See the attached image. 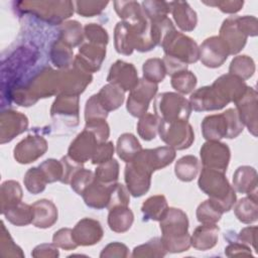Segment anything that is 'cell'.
<instances>
[{"label":"cell","mask_w":258,"mask_h":258,"mask_svg":"<svg viewBox=\"0 0 258 258\" xmlns=\"http://www.w3.org/2000/svg\"><path fill=\"white\" fill-rule=\"evenodd\" d=\"M188 220L185 213L179 209L168 208L160 220L162 233L161 242L166 251L175 253L186 251L190 246V236L187 233Z\"/></svg>","instance_id":"obj_1"},{"label":"cell","mask_w":258,"mask_h":258,"mask_svg":"<svg viewBox=\"0 0 258 258\" xmlns=\"http://www.w3.org/2000/svg\"><path fill=\"white\" fill-rule=\"evenodd\" d=\"M247 32L244 29L239 16H231L227 18L220 29V38L228 47L229 54L239 52L246 43Z\"/></svg>","instance_id":"obj_11"},{"label":"cell","mask_w":258,"mask_h":258,"mask_svg":"<svg viewBox=\"0 0 258 258\" xmlns=\"http://www.w3.org/2000/svg\"><path fill=\"white\" fill-rule=\"evenodd\" d=\"M22 199V189L20 184L15 180H6L1 184L0 203L1 213L7 209L19 204Z\"/></svg>","instance_id":"obj_34"},{"label":"cell","mask_w":258,"mask_h":258,"mask_svg":"<svg viewBox=\"0 0 258 258\" xmlns=\"http://www.w3.org/2000/svg\"><path fill=\"white\" fill-rule=\"evenodd\" d=\"M235 214L239 221L243 223H252L257 220L256 200L252 198H244L240 200L235 208Z\"/></svg>","instance_id":"obj_44"},{"label":"cell","mask_w":258,"mask_h":258,"mask_svg":"<svg viewBox=\"0 0 258 258\" xmlns=\"http://www.w3.org/2000/svg\"><path fill=\"white\" fill-rule=\"evenodd\" d=\"M168 210L164 196H153L147 199L141 208L145 221H160Z\"/></svg>","instance_id":"obj_33"},{"label":"cell","mask_w":258,"mask_h":258,"mask_svg":"<svg viewBox=\"0 0 258 258\" xmlns=\"http://www.w3.org/2000/svg\"><path fill=\"white\" fill-rule=\"evenodd\" d=\"M160 138L173 149L188 148L195 140V134L187 121L165 122L160 120L158 129Z\"/></svg>","instance_id":"obj_7"},{"label":"cell","mask_w":258,"mask_h":258,"mask_svg":"<svg viewBox=\"0 0 258 258\" xmlns=\"http://www.w3.org/2000/svg\"><path fill=\"white\" fill-rule=\"evenodd\" d=\"M204 3L207 5L218 7L221 11L225 13H235L239 11L244 4L243 1H211Z\"/></svg>","instance_id":"obj_60"},{"label":"cell","mask_w":258,"mask_h":258,"mask_svg":"<svg viewBox=\"0 0 258 258\" xmlns=\"http://www.w3.org/2000/svg\"><path fill=\"white\" fill-rule=\"evenodd\" d=\"M32 224L37 228H49L57 221V209L48 200H39L32 205Z\"/></svg>","instance_id":"obj_26"},{"label":"cell","mask_w":258,"mask_h":258,"mask_svg":"<svg viewBox=\"0 0 258 258\" xmlns=\"http://www.w3.org/2000/svg\"><path fill=\"white\" fill-rule=\"evenodd\" d=\"M129 191L128 189L120 183L111 184L110 199L107 208L109 210L115 207H127L129 204Z\"/></svg>","instance_id":"obj_50"},{"label":"cell","mask_w":258,"mask_h":258,"mask_svg":"<svg viewBox=\"0 0 258 258\" xmlns=\"http://www.w3.org/2000/svg\"><path fill=\"white\" fill-rule=\"evenodd\" d=\"M165 248L161 242V239L154 238L150 241H148L146 244L141 245L139 247H136L133 252V256H164L165 255Z\"/></svg>","instance_id":"obj_52"},{"label":"cell","mask_w":258,"mask_h":258,"mask_svg":"<svg viewBox=\"0 0 258 258\" xmlns=\"http://www.w3.org/2000/svg\"><path fill=\"white\" fill-rule=\"evenodd\" d=\"M86 129L91 131L99 143L105 142L109 137V126L105 120H94L86 122Z\"/></svg>","instance_id":"obj_58"},{"label":"cell","mask_w":258,"mask_h":258,"mask_svg":"<svg viewBox=\"0 0 258 258\" xmlns=\"http://www.w3.org/2000/svg\"><path fill=\"white\" fill-rule=\"evenodd\" d=\"M53 118H62L67 124H79V96L60 94L52 104L50 110Z\"/></svg>","instance_id":"obj_17"},{"label":"cell","mask_w":258,"mask_h":258,"mask_svg":"<svg viewBox=\"0 0 258 258\" xmlns=\"http://www.w3.org/2000/svg\"><path fill=\"white\" fill-rule=\"evenodd\" d=\"M212 87L228 104L230 102L236 103L248 88L243 80L231 74L221 76L214 82Z\"/></svg>","instance_id":"obj_20"},{"label":"cell","mask_w":258,"mask_h":258,"mask_svg":"<svg viewBox=\"0 0 258 258\" xmlns=\"http://www.w3.org/2000/svg\"><path fill=\"white\" fill-rule=\"evenodd\" d=\"M160 119L153 114H144L140 117L137 124V131L139 136L144 140L154 139L159 129Z\"/></svg>","instance_id":"obj_39"},{"label":"cell","mask_w":258,"mask_h":258,"mask_svg":"<svg viewBox=\"0 0 258 258\" xmlns=\"http://www.w3.org/2000/svg\"><path fill=\"white\" fill-rule=\"evenodd\" d=\"M169 6L170 12L172 13L177 26L181 30L190 31L196 27L198 22L197 13L191 9L187 2H169Z\"/></svg>","instance_id":"obj_27"},{"label":"cell","mask_w":258,"mask_h":258,"mask_svg":"<svg viewBox=\"0 0 258 258\" xmlns=\"http://www.w3.org/2000/svg\"><path fill=\"white\" fill-rule=\"evenodd\" d=\"M94 180H95V175H94L93 171L82 167L74 174V176L71 180V186L78 195H83L85 189Z\"/></svg>","instance_id":"obj_51"},{"label":"cell","mask_w":258,"mask_h":258,"mask_svg":"<svg viewBox=\"0 0 258 258\" xmlns=\"http://www.w3.org/2000/svg\"><path fill=\"white\" fill-rule=\"evenodd\" d=\"M17 6L21 11L32 13L49 23H59L74 13V2L71 1H22Z\"/></svg>","instance_id":"obj_5"},{"label":"cell","mask_w":258,"mask_h":258,"mask_svg":"<svg viewBox=\"0 0 258 258\" xmlns=\"http://www.w3.org/2000/svg\"><path fill=\"white\" fill-rule=\"evenodd\" d=\"M136 157L153 172L170 164L175 158V150L170 146H162L154 149H142Z\"/></svg>","instance_id":"obj_22"},{"label":"cell","mask_w":258,"mask_h":258,"mask_svg":"<svg viewBox=\"0 0 258 258\" xmlns=\"http://www.w3.org/2000/svg\"><path fill=\"white\" fill-rule=\"evenodd\" d=\"M28 120L25 115L6 110L0 115V142L4 144L11 141L15 136L27 130Z\"/></svg>","instance_id":"obj_13"},{"label":"cell","mask_w":258,"mask_h":258,"mask_svg":"<svg viewBox=\"0 0 258 258\" xmlns=\"http://www.w3.org/2000/svg\"><path fill=\"white\" fill-rule=\"evenodd\" d=\"M106 55V46L95 43H83L79 48V54L74 63L80 66L89 73L98 71Z\"/></svg>","instance_id":"obj_16"},{"label":"cell","mask_w":258,"mask_h":258,"mask_svg":"<svg viewBox=\"0 0 258 258\" xmlns=\"http://www.w3.org/2000/svg\"><path fill=\"white\" fill-rule=\"evenodd\" d=\"M152 171L140 160L134 158L125 167V182L128 191L135 198L143 196L150 186Z\"/></svg>","instance_id":"obj_9"},{"label":"cell","mask_w":258,"mask_h":258,"mask_svg":"<svg viewBox=\"0 0 258 258\" xmlns=\"http://www.w3.org/2000/svg\"><path fill=\"white\" fill-rule=\"evenodd\" d=\"M114 6L115 11L123 21L135 23L146 17L142 7L136 1H114Z\"/></svg>","instance_id":"obj_36"},{"label":"cell","mask_w":258,"mask_h":258,"mask_svg":"<svg viewBox=\"0 0 258 258\" xmlns=\"http://www.w3.org/2000/svg\"><path fill=\"white\" fill-rule=\"evenodd\" d=\"M228 55V47L219 36L207 38L199 48V58L209 68L221 67Z\"/></svg>","instance_id":"obj_12"},{"label":"cell","mask_w":258,"mask_h":258,"mask_svg":"<svg viewBox=\"0 0 258 258\" xmlns=\"http://www.w3.org/2000/svg\"><path fill=\"white\" fill-rule=\"evenodd\" d=\"M201 159L204 167L222 172L227 170L230 160V149L225 143L208 141L201 148Z\"/></svg>","instance_id":"obj_10"},{"label":"cell","mask_w":258,"mask_h":258,"mask_svg":"<svg viewBox=\"0 0 258 258\" xmlns=\"http://www.w3.org/2000/svg\"><path fill=\"white\" fill-rule=\"evenodd\" d=\"M223 212L210 199L202 203L197 210L198 221L202 224H216L220 221Z\"/></svg>","instance_id":"obj_41"},{"label":"cell","mask_w":258,"mask_h":258,"mask_svg":"<svg viewBox=\"0 0 258 258\" xmlns=\"http://www.w3.org/2000/svg\"><path fill=\"white\" fill-rule=\"evenodd\" d=\"M47 149L46 140L41 136H27L14 148V158L19 163H30L44 154Z\"/></svg>","instance_id":"obj_14"},{"label":"cell","mask_w":258,"mask_h":258,"mask_svg":"<svg viewBox=\"0 0 258 258\" xmlns=\"http://www.w3.org/2000/svg\"><path fill=\"white\" fill-rule=\"evenodd\" d=\"M155 115L165 122L187 121L191 107L189 102L176 93L159 94L154 101Z\"/></svg>","instance_id":"obj_4"},{"label":"cell","mask_w":258,"mask_h":258,"mask_svg":"<svg viewBox=\"0 0 258 258\" xmlns=\"http://www.w3.org/2000/svg\"><path fill=\"white\" fill-rule=\"evenodd\" d=\"M23 181L26 189L33 195L41 192L47 183V180L39 166L28 169L24 175Z\"/></svg>","instance_id":"obj_42"},{"label":"cell","mask_w":258,"mask_h":258,"mask_svg":"<svg viewBox=\"0 0 258 258\" xmlns=\"http://www.w3.org/2000/svg\"><path fill=\"white\" fill-rule=\"evenodd\" d=\"M257 94L252 88H247L245 94L236 102L237 112L243 124H245L249 131L256 136V121H257Z\"/></svg>","instance_id":"obj_21"},{"label":"cell","mask_w":258,"mask_h":258,"mask_svg":"<svg viewBox=\"0 0 258 258\" xmlns=\"http://www.w3.org/2000/svg\"><path fill=\"white\" fill-rule=\"evenodd\" d=\"M142 9L146 17L152 22L166 18L170 12L169 2L164 1H143Z\"/></svg>","instance_id":"obj_43"},{"label":"cell","mask_w":258,"mask_h":258,"mask_svg":"<svg viewBox=\"0 0 258 258\" xmlns=\"http://www.w3.org/2000/svg\"><path fill=\"white\" fill-rule=\"evenodd\" d=\"M114 154V146L112 142L99 143L91 158L93 164H101L110 159Z\"/></svg>","instance_id":"obj_57"},{"label":"cell","mask_w":258,"mask_h":258,"mask_svg":"<svg viewBox=\"0 0 258 258\" xmlns=\"http://www.w3.org/2000/svg\"><path fill=\"white\" fill-rule=\"evenodd\" d=\"M3 215L5 218L15 226H25L32 223L33 209L32 206L19 203L9 209H7Z\"/></svg>","instance_id":"obj_37"},{"label":"cell","mask_w":258,"mask_h":258,"mask_svg":"<svg viewBox=\"0 0 258 258\" xmlns=\"http://www.w3.org/2000/svg\"><path fill=\"white\" fill-rule=\"evenodd\" d=\"M73 237L77 245H93L98 243L103 237V229L98 221L85 218L74 228Z\"/></svg>","instance_id":"obj_23"},{"label":"cell","mask_w":258,"mask_h":258,"mask_svg":"<svg viewBox=\"0 0 258 258\" xmlns=\"http://www.w3.org/2000/svg\"><path fill=\"white\" fill-rule=\"evenodd\" d=\"M50 58L57 68L67 69L73 61V51L71 47L58 40L51 46Z\"/></svg>","instance_id":"obj_46"},{"label":"cell","mask_w":258,"mask_h":258,"mask_svg":"<svg viewBox=\"0 0 258 258\" xmlns=\"http://www.w3.org/2000/svg\"><path fill=\"white\" fill-rule=\"evenodd\" d=\"M197 85L196 76L189 71H181L171 76V86L181 94L190 93Z\"/></svg>","instance_id":"obj_47"},{"label":"cell","mask_w":258,"mask_h":258,"mask_svg":"<svg viewBox=\"0 0 258 258\" xmlns=\"http://www.w3.org/2000/svg\"><path fill=\"white\" fill-rule=\"evenodd\" d=\"M98 144L99 142L95 135L85 128L84 131L71 143L68 155L75 161L83 164L92 158Z\"/></svg>","instance_id":"obj_19"},{"label":"cell","mask_w":258,"mask_h":258,"mask_svg":"<svg viewBox=\"0 0 258 258\" xmlns=\"http://www.w3.org/2000/svg\"><path fill=\"white\" fill-rule=\"evenodd\" d=\"M224 173L216 169L204 167L199 178L200 188L210 197V200L223 213L230 211L236 202L235 190L229 184Z\"/></svg>","instance_id":"obj_2"},{"label":"cell","mask_w":258,"mask_h":258,"mask_svg":"<svg viewBox=\"0 0 258 258\" xmlns=\"http://www.w3.org/2000/svg\"><path fill=\"white\" fill-rule=\"evenodd\" d=\"M119 175V164L117 160L110 159L104 163H101L96 171L95 178L105 184H113L117 181Z\"/></svg>","instance_id":"obj_40"},{"label":"cell","mask_w":258,"mask_h":258,"mask_svg":"<svg viewBox=\"0 0 258 258\" xmlns=\"http://www.w3.org/2000/svg\"><path fill=\"white\" fill-rule=\"evenodd\" d=\"M107 81L110 84L118 86L125 92L131 91L138 84L139 80L137 72L132 63L117 60L112 64Z\"/></svg>","instance_id":"obj_15"},{"label":"cell","mask_w":258,"mask_h":258,"mask_svg":"<svg viewBox=\"0 0 258 258\" xmlns=\"http://www.w3.org/2000/svg\"><path fill=\"white\" fill-rule=\"evenodd\" d=\"M141 150V145L133 134L124 133L120 135L117 141V153L123 161L127 163L132 161Z\"/></svg>","instance_id":"obj_32"},{"label":"cell","mask_w":258,"mask_h":258,"mask_svg":"<svg viewBox=\"0 0 258 258\" xmlns=\"http://www.w3.org/2000/svg\"><path fill=\"white\" fill-rule=\"evenodd\" d=\"M234 187L243 194L256 195V171L250 166L239 167L233 176Z\"/></svg>","instance_id":"obj_30"},{"label":"cell","mask_w":258,"mask_h":258,"mask_svg":"<svg viewBox=\"0 0 258 258\" xmlns=\"http://www.w3.org/2000/svg\"><path fill=\"white\" fill-rule=\"evenodd\" d=\"M0 250L1 255L4 257L8 256H23L21 249L13 242L9 232L6 230L4 224L2 223V234L0 240Z\"/></svg>","instance_id":"obj_56"},{"label":"cell","mask_w":258,"mask_h":258,"mask_svg":"<svg viewBox=\"0 0 258 258\" xmlns=\"http://www.w3.org/2000/svg\"><path fill=\"white\" fill-rule=\"evenodd\" d=\"M84 33L91 43L105 45L108 43L109 37L107 31L100 25L96 23H90L87 24L84 28Z\"/></svg>","instance_id":"obj_55"},{"label":"cell","mask_w":258,"mask_h":258,"mask_svg":"<svg viewBox=\"0 0 258 258\" xmlns=\"http://www.w3.org/2000/svg\"><path fill=\"white\" fill-rule=\"evenodd\" d=\"M115 48L119 53L131 54L136 46V36L133 23L118 22L115 27Z\"/></svg>","instance_id":"obj_24"},{"label":"cell","mask_w":258,"mask_h":258,"mask_svg":"<svg viewBox=\"0 0 258 258\" xmlns=\"http://www.w3.org/2000/svg\"><path fill=\"white\" fill-rule=\"evenodd\" d=\"M157 84L141 79L130 91L127 100V110L134 117H141L148 109L150 101L157 92Z\"/></svg>","instance_id":"obj_8"},{"label":"cell","mask_w":258,"mask_h":258,"mask_svg":"<svg viewBox=\"0 0 258 258\" xmlns=\"http://www.w3.org/2000/svg\"><path fill=\"white\" fill-rule=\"evenodd\" d=\"M243 131L236 109H228L222 114L207 116L202 122V132L208 141H219L222 138H235Z\"/></svg>","instance_id":"obj_3"},{"label":"cell","mask_w":258,"mask_h":258,"mask_svg":"<svg viewBox=\"0 0 258 258\" xmlns=\"http://www.w3.org/2000/svg\"><path fill=\"white\" fill-rule=\"evenodd\" d=\"M111 184H105L95 180L85 189L83 192V198L87 206L94 209H103L108 206L110 199Z\"/></svg>","instance_id":"obj_25"},{"label":"cell","mask_w":258,"mask_h":258,"mask_svg":"<svg viewBox=\"0 0 258 258\" xmlns=\"http://www.w3.org/2000/svg\"><path fill=\"white\" fill-rule=\"evenodd\" d=\"M166 74L164 63L160 58H149L143 64V78L152 83L162 82Z\"/></svg>","instance_id":"obj_48"},{"label":"cell","mask_w":258,"mask_h":258,"mask_svg":"<svg viewBox=\"0 0 258 258\" xmlns=\"http://www.w3.org/2000/svg\"><path fill=\"white\" fill-rule=\"evenodd\" d=\"M43 252H44V254L42 256H56V257L58 256L57 249L51 244H42V245L37 246L34 249L32 255L35 257H39Z\"/></svg>","instance_id":"obj_61"},{"label":"cell","mask_w":258,"mask_h":258,"mask_svg":"<svg viewBox=\"0 0 258 258\" xmlns=\"http://www.w3.org/2000/svg\"><path fill=\"white\" fill-rule=\"evenodd\" d=\"M165 55L175 58L183 63L196 62L199 59V47L188 36L173 30L160 44Z\"/></svg>","instance_id":"obj_6"},{"label":"cell","mask_w":258,"mask_h":258,"mask_svg":"<svg viewBox=\"0 0 258 258\" xmlns=\"http://www.w3.org/2000/svg\"><path fill=\"white\" fill-rule=\"evenodd\" d=\"M109 211L108 224L112 231L123 233L130 229L134 216L128 207H115Z\"/></svg>","instance_id":"obj_29"},{"label":"cell","mask_w":258,"mask_h":258,"mask_svg":"<svg viewBox=\"0 0 258 258\" xmlns=\"http://www.w3.org/2000/svg\"><path fill=\"white\" fill-rule=\"evenodd\" d=\"M218 233L219 228L215 224H203L195 230L190 245L199 250L211 249L217 244Z\"/></svg>","instance_id":"obj_28"},{"label":"cell","mask_w":258,"mask_h":258,"mask_svg":"<svg viewBox=\"0 0 258 258\" xmlns=\"http://www.w3.org/2000/svg\"><path fill=\"white\" fill-rule=\"evenodd\" d=\"M228 103L211 87H203L194 92L189 98L191 109L197 112L213 111L224 108Z\"/></svg>","instance_id":"obj_18"},{"label":"cell","mask_w":258,"mask_h":258,"mask_svg":"<svg viewBox=\"0 0 258 258\" xmlns=\"http://www.w3.org/2000/svg\"><path fill=\"white\" fill-rule=\"evenodd\" d=\"M108 3V1H76L74 5H76L78 14L84 17H92L101 13Z\"/></svg>","instance_id":"obj_53"},{"label":"cell","mask_w":258,"mask_h":258,"mask_svg":"<svg viewBox=\"0 0 258 258\" xmlns=\"http://www.w3.org/2000/svg\"><path fill=\"white\" fill-rule=\"evenodd\" d=\"M39 168L42 170L47 182H53L60 180L62 177V164L61 161L55 159H47L43 161Z\"/></svg>","instance_id":"obj_54"},{"label":"cell","mask_w":258,"mask_h":258,"mask_svg":"<svg viewBox=\"0 0 258 258\" xmlns=\"http://www.w3.org/2000/svg\"><path fill=\"white\" fill-rule=\"evenodd\" d=\"M69 47H74L83 41L82 26L78 21L64 22L60 28V38L58 39Z\"/></svg>","instance_id":"obj_38"},{"label":"cell","mask_w":258,"mask_h":258,"mask_svg":"<svg viewBox=\"0 0 258 258\" xmlns=\"http://www.w3.org/2000/svg\"><path fill=\"white\" fill-rule=\"evenodd\" d=\"M101 105L107 112L116 110L124 101V91L116 85L109 84L104 86L97 94Z\"/></svg>","instance_id":"obj_31"},{"label":"cell","mask_w":258,"mask_h":258,"mask_svg":"<svg viewBox=\"0 0 258 258\" xmlns=\"http://www.w3.org/2000/svg\"><path fill=\"white\" fill-rule=\"evenodd\" d=\"M52 240L54 245L67 250L75 249L78 246L73 237V230L68 228L60 229L57 232H55Z\"/></svg>","instance_id":"obj_59"},{"label":"cell","mask_w":258,"mask_h":258,"mask_svg":"<svg viewBox=\"0 0 258 258\" xmlns=\"http://www.w3.org/2000/svg\"><path fill=\"white\" fill-rule=\"evenodd\" d=\"M255 67L253 60L247 55L236 56L230 64V74L238 77L241 80L249 79L254 73Z\"/></svg>","instance_id":"obj_45"},{"label":"cell","mask_w":258,"mask_h":258,"mask_svg":"<svg viewBox=\"0 0 258 258\" xmlns=\"http://www.w3.org/2000/svg\"><path fill=\"white\" fill-rule=\"evenodd\" d=\"M108 116V112L101 105L98 96L93 95L86 104L85 108V119L86 122L94 121V120H106Z\"/></svg>","instance_id":"obj_49"},{"label":"cell","mask_w":258,"mask_h":258,"mask_svg":"<svg viewBox=\"0 0 258 258\" xmlns=\"http://www.w3.org/2000/svg\"><path fill=\"white\" fill-rule=\"evenodd\" d=\"M201 169V163L196 156L185 155L179 158L174 167L175 174L182 181H190L195 179Z\"/></svg>","instance_id":"obj_35"}]
</instances>
